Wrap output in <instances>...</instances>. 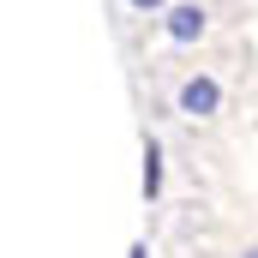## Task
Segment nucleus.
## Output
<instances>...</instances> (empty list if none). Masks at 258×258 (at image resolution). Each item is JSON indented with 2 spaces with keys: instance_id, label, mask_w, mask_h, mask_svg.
Here are the masks:
<instances>
[{
  "instance_id": "obj_5",
  "label": "nucleus",
  "mask_w": 258,
  "mask_h": 258,
  "mask_svg": "<svg viewBox=\"0 0 258 258\" xmlns=\"http://www.w3.org/2000/svg\"><path fill=\"white\" fill-rule=\"evenodd\" d=\"M246 258H258V246H252V252H246Z\"/></svg>"
},
{
  "instance_id": "obj_4",
  "label": "nucleus",
  "mask_w": 258,
  "mask_h": 258,
  "mask_svg": "<svg viewBox=\"0 0 258 258\" xmlns=\"http://www.w3.org/2000/svg\"><path fill=\"white\" fill-rule=\"evenodd\" d=\"M132 6H162V0H132Z\"/></svg>"
},
{
  "instance_id": "obj_2",
  "label": "nucleus",
  "mask_w": 258,
  "mask_h": 258,
  "mask_svg": "<svg viewBox=\"0 0 258 258\" xmlns=\"http://www.w3.org/2000/svg\"><path fill=\"white\" fill-rule=\"evenodd\" d=\"M198 30H204V12H198V6H174V12H168V36H174V42H192Z\"/></svg>"
},
{
  "instance_id": "obj_1",
  "label": "nucleus",
  "mask_w": 258,
  "mask_h": 258,
  "mask_svg": "<svg viewBox=\"0 0 258 258\" xmlns=\"http://www.w3.org/2000/svg\"><path fill=\"white\" fill-rule=\"evenodd\" d=\"M180 108H186V114H210V108H216V84H210V78H186V84H180Z\"/></svg>"
},
{
  "instance_id": "obj_3",
  "label": "nucleus",
  "mask_w": 258,
  "mask_h": 258,
  "mask_svg": "<svg viewBox=\"0 0 258 258\" xmlns=\"http://www.w3.org/2000/svg\"><path fill=\"white\" fill-rule=\"evenodd\" d=\"M162 192V150L156 144H144V198Z\"/></svg>"
}]
</instances>
